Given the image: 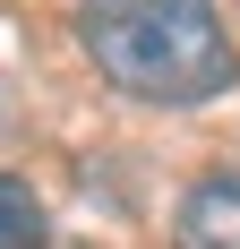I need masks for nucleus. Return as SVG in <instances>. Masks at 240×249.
<instances>
[{
  "instance_id": "7ed1b4c3",
  "label": "nucleus",
  "mask_w": 240,
  "mask_h": 249,
  "mask_svg": "<svg viewBox=\"0 0 240 249\" xmlns=\"http://www.w3.org/2000/svg\"><path fill=\"white\" fill-rule=\"evenodd\" d=\"M0 249H51V215L17 172H0Z\"/></svg>"
},
{
  "instance_id": "f257e3e1",
  "label": "nucleus",
  "mask_w": 240,
  "mask_h": 249,
  "mask_svg": "<svg viewBox=\"0 0 240 249\" xmlns=\"http://www.w3.org/2000/svg\"><path fill=\"white\" fill-rule=\"evenodd\" d=\"M77 43L137 103H206L240 77L215 0H77Z\"/></svg>"
},
{
  "instance_id": "f03ea898",
  "label": "nucleus",
  "mask_w": 240,
  "mask_h": 249,
  "mask_svg": "<svg viewBox=\"0 0 240 249\" xmlns=\"http://www.w3.org/2000/svg\"><path fill=\"white\" fill-rule=\"evenodd\" d=\"M171 249H240V172L189 180V198L171 206Z\"/></svg>"
}]
</instances>
